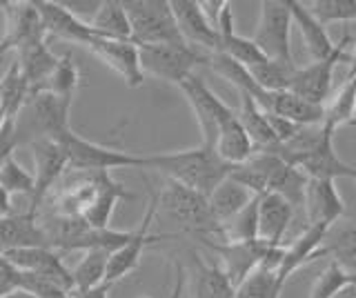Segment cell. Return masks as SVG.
<instances>
[{
	"label": "cell",
	"mask_w": 356,
	"mask_h": 298,
	"mask_svg": "<svg viewBox=\"0 0 356 298\" xmlns=\"http://www.w3.org/2000/svg\"><path fill=\"white\" fill-rule=\"evenodd\" d=\"M337 298H356V283H352L350 287H345V290Z\"/></svg>",
	"instance_id": "obj_50"
},
{
	"label": "cell",
	"mask_w": 356,
	"mask_h": 298,
	"mask_svg": "<svg viewBox=\"0 0 356 298\" xmlns=\"http://www.w3.org/2000/svg\"><path fill=\"white\" fill-rule=\"evenodd\" d=\"M350 40H352L350 36H345L341 42H337V51H334L327 60L312 63L307 67H296L292 83H289V92L312 105L325 107V103L330 101V92H332L334 69H337V65L345 58V49H348Z\"/></svg>",
	"instance_id": "obj_11"
},
{
	"label": "cell",
	"mask_w": 356,
	"mask_h": 298,
	"mask_svg": "<svg viewBox=\"0 0 356 298\" xmlns=\"http://www.w3.org/2000/svg\"><path fill=\"white\" fill-rule=\"evenodd\" d=\"M323 256H332V263H339L343 270L356 274V212H348L327 229L321 247V258Z\"/></svg>",
	"instance_id": "obj_24"
},
{
	"label": "cell",
	"mask_w": 356,
	"mask_h": 298,
	"mask_svg": "<svg viewBox=\"0 0 356 298\" xmlns=\"http://www.w3.org/2000/svg\"><path fill=\"white\" fill-rule=\"evenodd\" d=\"M309 12L321 25L327 23H352L356 20V0H314Z\"/></svg>",
	"instance_id": "obj_42"
},
{
	"label": "cell",
	"mask_w": 356,
	"mask_h": 298,
	"mask_svg": "<svg viewBox=\"0 0 356 298\" xmlns=\"http://www.w3.org/2000/svg\"><path fill=\"white\" fill-rule=\"evenodd\" d=\"M252 201H254V194L245 185H241L236 179H232V176H227V179L207 196L211 216L216 218V223L220 227L225 225L227 220H232L238 212H243Z\"/></svg>",
	"instance_id": "obj_29"
},
{
	"label": "cell",
	"mask_w": 356,
	"mask_h": 298,
	"mask_svg": "<svg viewBox=\"0 0 356 298\" xmlns=\"http://www.w3.org/2000/svg\"><path fill=\"white\" fill-rule=\"evenodd\" d=\"M33 5L38 9L47 36L83 47H87L96 38V31L92 29V25L83 20L76 12H72L67 5L54 3V0H33Z\"/></svg>",
	"instance_id": "obj_14"
},
{
	"label": "cell",
	"mask_w": 356,
	"mask_h": 298,
	"mask_svg": "<svg viewBox=\"0 0 356 298\" xmlns=\"http://www.w3.org/2000/svg\"><path fill=\"white\" fill-rule=\"evenodd\" d=\"M183 285H185V272H183V265H176V283H174L172 298H181Z\"/></svg>",
	"instance_id": "obj_48"
},
{
	"label": "cell",
	"mask_w": 356,
	"mask_h": 298,
	"mask_svg": "<svg viewBox=\"0 0 356 298\" xmlns=\"http://www.w3.org/2000/svg\"><path fill=\"white\" fill-rule=\"evenodd\" d=\"M214 149L222 160L232 165V167H238V165L248 163L256 154L248 131L243 129L241 120H238V112L232 120H227V123L220 127V134H218Z\"/></svg>",
	"instance_id": "obj_32"
},
{
	"label": "cell",
	"mask_w": 356,
	"mask_h": 298,
	"mask_svg": "<svg viewBox=\"0 0 356 298\" xmlns=\"http://www.w3.org/2000/svg\"><path fill=\"white\" fill-rule=\"evenodd\" d=\"M70 158V169L74 172H111L120 167H136L145 169V156L143 154H129L122 149L105 147L100 142L87 140L83 136L70 131L60 138Z\"/></svg>",
	"instance_id": "obj_6"
},
{
	"label": "cell",
	"mask_w": 356,
	"mask_h": 298,
	"mask_svg": "<svg viewBox=\"0 0 356 298\" xmlns=\"http://www.w3.org/2000/svg\"><path fill=\"white\" fill-rule=\"evenodd\" d=\"M352 74H356V45H354V53H352V58H350V72H348V76H352Z\"/></svg>",
	"instance_id": "obj_51"
},
{
	"label": "cell",
	"mask_w": 356,
	"mask_h": 298,
	"mask_svg": "<svg viewBox=\"0 0 356 298\" xmlns=\"http://www.w3.org/2000/svg\"><path fill=\"white\" fill-rule=\"evenodd\" d=\"M327 229L330 227H323V225H307L292 242H289V245L283 247V256H281V263H278V270H276V290L278 292H283L287 279L296 270H300L309 260L321 258V247H323V240H325Z\"/></svg>",
	"instance_id": "obj_19"
},
{
	"label": "cell",
	"mask_w": 356,
	"mask_h": 298,
	"mask_svg": "<svg viewBox=\"0 0 356 298\" xmlns=\"http://www.w3.org/2000/svg\"><path fill=\"white\" fill-rule=\"evenodd\" d=\"M205 245L216 254V260L220 267L225 270L229 281L236 287L245 276H248L254 267H259L261 260L267 256V251L272 247L265 245L261 240H250V242H218V240H207Z\"/></svg>",
	"instance_id": "obj_16"
},
{
	"label": "cell",
	"mask_w": 356,
	"mask_h": 298,
	"mask_svg": "<svg viewBox=\"0 0 356 298\" xmlns=\"http://www.w3.org/2000/svg\"><path fill=\"white\" fill-rule=\"evenodd\" d=\"M22 287V274L11 265V260L0 254V298Z\"/></svg>",
	"instance_id": "obj_44"
},
{
	"label": "cell",
	"mask_w": 356,
	"mask_h": 298,
	"mask_svg": "<svg viewBox=\"0 0 356 298\" xmlns=\"http://www.w3.org/2000/svg\"><path fill=\"white\" fill-rule=\"evenodd\" d=\"M131 201L136 198V194H131L127 187H122L120 183H116L111 179V172H107L100 181V187L94 196V201L89 203V207L85 209V214L81 218H85L89 225L96 229H109L111 225V216H114V209L120 201Z\"/></svg>",
	"instance_id": "obj_27"
},
{
	"label": "cell",
	"mask_w": 356,
	"mask_h": 298,
	"mask_svg": "<svg viewBox=\"0 0 356 298\" xmlns=\"http://www.w3.org/2000/svg\"><path fill=\"white\" fill-rule=\"evenodd\" d=\"M159 209L185 234H192L203 242L222 240V227L211 216L207 196L189 190V187L167 181L159 192Z\"/></svg>",
	"instance_id": "obj_2"
},
{
	"label": "cell",
	"mask_w": 356,
	"mask_h": 298,
	"mask_svg": "<svg viewBox=\"0 0 356 298\" xmlns=\"http://www.w3.org/2000/svg\"><path fill=\"white\" fill-rule=\"evenodd\" d=\"M0 185L5 187L9 196L22 194L29 198L33 196V187H36V183H33V174L22 167L14 156L0 165Z\"/></svg>",
	"instance_id": "obj_41"
},
{
	"label": "cell",
	"mask_w": 356,
	"mask_h": 298,
	"mask_svg": "<svg viewBox=\"0 0 356 298\" xmlns=\"http://www.w3.org/2000/svg\"><path fill=\"white\" fill-rule=\"evenodd\" d=\"M89 25L100 38L111 40H131V25L125 12V5L120 0H105L100 3L94 18L89 20Z\"/></svg>",
	"instance_id": "obj_33"
},
{
	"label": "cell",
	"mask_w": 356,
	"mask_h": 298,
	"mask_svg": "<svg viewBox=\"0 0 356 298\" xmlns=\"http://www.w3.org/2000/svg\"><path fill=\"white\" fill-rule=\"evenodd\" d=\"M238 98H241L238 120L243 129L248 131L254 151H274L278 147V140L270 127V120H267L263 107L256 103L250 94H238Z\"/></svg>",
	"instance_id": "obj_31"
},
{
	"label": "cell",
	"mask_w": 356,
	"mask_h": 298,
	"mask_svg": "<svg viewBox=\"0 0 356 298\" xmlns=\"http://www.w3.org/2000/svg\"><path fill=\"white\" fill-rule=\"evenodd\" d=\"M78 85H81V72H78L72 53H63L58 65H56V69L51 72V76L38 87L36 92H47V94H56L63 98H74L78 92Z\"/></svg>",
	"instance_id": "obj_37"
},
{
	"label": "cell",
	"mask_w": 356,
	"mask_h": 298,
	"mask_svg": "<svg viewBox=\"0 0 356 298\" xmlns=\"http://www.w3.org/2000/svg\"><path fill=\"white\" fill-rule=\"evenodd\" d=\"M296 209L278 194H263L259 198V240L270 247H283Z\"/></svg>",
	"instance_id": "obj_21"
},
{
	"label": "cell",
	"mask_w": 356,
	"mask_h": 298,
	"mask_svg": "<svg viewBox=\"0 0 356 298\" xmlns=\"http://www.w3.org/2000/svg\"><path fill=\"white\" fill-rule=\"evenodd\" d=\"M29 145L33 154V163H36V172H33V183H36V187H33V196H31L27 212L38 216L49 192L60 183L65 172L70 169V158H67V149L60 140L36 138V140H31Z\"/></svg>",
	"instance_id": "obj_9"
},
{
	"label": "cell",
	"mask_w": 356,
	"mask_h": 298,
	"mask_svg": "<svg viewBox=\"0 0 356 298\" xmlns=\"http://www.w3.org/2000/svg\"><path fill=\"white\" fill-rule=\"evenodd\" d=\"M72 105L74 98H63L47 92H33L29 94L16 123H22V131L31 136L29 142L36 138L60 140L70 131H74L70 125Z\"/></svg>",
	"instance_id": "obj_4"
},
{
	"label": "cell",
	"mask_w": 356,
	"mask_h": 298,
	"mask_svg": "<svg viewBox=\"0 0 356 298\" xmlns=\"http://www.w3.org/2000/svg\"><path fill=\"white\" fill-rule=\"evenodd\" d=\"M109 254L111 251H107V249H89V251H85V256L81 258V263L76 265V270H72L74 292L92 290V287H98V285L105 283Z\"/></svg>",
	"instance_id": "obj_36"
},
{
	"label": "cell",
	"mask_w": 356,
	"mask_h": 298,
	"mask_svg": "<svg viewBox=\"0 0 356 298\" xmlns=\"http://www.w3.org/2000/svg\"><path fill=\"white\" fill-rule=\"evenodd\" d=\"M16 63L20 65V72L25 76V81L29 85V94L36 92L38 87L49 78L51 72L56 69L60 56L49 49L47 40H38V42H29L25 47L16 49Z\"/></svg>",
	"instance_id": "obj_28"
},
{
	"label": "cell",
	"mask_w": 356,
	"mask_h": 298,
	"mask_svg": "<svg viewBox=\"0 0 356 298\" xmlns=\"http://www.w3.org/2000/svg\"><path fill=\"white\" fill-rule=\"evenodd\" d=\"M111 285L103 283L98 287H92V290H83V292H72V298H109Z\"/></svg>",
	"instance_id": "obj_46"
},
{
	"label": "cell",
	"mask_w": 356,
	"mask_h": 298,
	"mask_svg": "<svg viewBox=\"0 0 356 298\" xmlns=\"http://www.w3.org/2000/svg\"><path fill=\"white\" fill-rule=\"evenodd\" d=\"M325 127L337 134L345 125L356 127V74L345 76L341 90L325 103Z\"/></svg>",
	"instance_id": "obj_34"
},
{
	"label": "cell",
	"mask_w": 356,
	"mask_h": 298,
	"mask_svg": "<svg viewBox=\"0 0 356 298\" xmlns=\"http://www.w3.org/2000/svg\"><path fill=\"white\" fill-rule=\"evenodd\" d=\"M156 214H159V192H149V203H147V209H145V216L140 220V227L134 229L131 238L125 242V245L109 254L107 274H105V283L107 285L114 287L118 281L125 279V276H129L131 272H136L138 265H140L145 247H147L149 242H154V240L167 238V236L152 234V231H149Z\"/></svg>",
	"instance_id": "obj_10"
},
{
	"label": "cell",
	"mask_w": 356,
	"mask_h": 298,
	"mask_svg": "<svg viewBox=\"0 0 356 298\" xmlns=\"http://www.w3.org/2000/svg\"><path fill=\"white\" fill-rule=\"evenodd\" d=\"M294 72H296V63H283V60H272V58H267L259 67L250 69V74L254 76V81L259 83L263 92L289 90Z\"/></svg>",
	"instance_id": "obj_39"
},
{
	"label": "cell",
	"mask_w": 356,
	"mask_h": 298,
	"mask_svg": "<svg viewBox=\"0 0 356 298\" xmlns=\"http://www.w3.org/2000/svg\"><path fill=\"white\" fill-rule=\"evenodd\" d=\"M305 218L307 225L332 227L348 214L343 196L337 190V181H312L305 190Z\"/></svg>",
	"instance_id": "obj_20"
},
{
	"label": "cell",
	"mask_w": 356,
	"mask_h": 298,
	"mask_svg": "<svg viewBox=\"0 0 356 298\" xmlns=\"http://www.w3.org/2000/svg\"><path fill=\"white\" fill-rule=\"evenodd\" d=\"M178 90H181L187 98L189 107H192V112L196 116V123H198V129H200V145H207L214 149L216 147V140H218V134H220V127L232 120L236 116V112L225 105L220 101V98L209 90L205 85V81L200 78V76L192 74L189 78H185L181 85H178Z\"/></svg>",
	"instance_id": "obj_7"
},
{
	"label": "cell",
	"mask_w": 356,
	"mask_h": 298,
	"mask_svg": "<svg viewBox=\"0 0 356 298\" xmlns=\"http://www.w3.org/2000/svg\"><path fill=\"white\" fill-rule=\"evenodd\" d=\"M292 12H289L287 0H263L261 18L252 40L259 49L272 60L294 63L289 34H292Z\"/></svg>",
	"instance_id": "obj_8"
},
{
	"label": "cell",
	"mask_w": 356,
	"mask_h": 298,
	"mask_svg": "<svg viewBox=\"0 0 356 298\" xmlns=\"http://www.w3.org/2000/svg\"><path fill=\"white\" fill-rule=\"evenodd\" d=\"M25 247H49L38 216L25 212L0 218V254Z\"/></svg>",
	"instance_id": "obj_22"
},
{
	"label": "cell",
	"mask_w": 356,
	"mask_h": 298,
	"mask_svg": "<svg viewBox=\"0 0 356 298\" xmlns=\"http://www.w3.org/2000/svg\"><path fill=\"white\" fill-rule=\"evenodd\" d=\"M283 247H272L267 251L259 267H254L236 285L234 298H281V292L276 290V270L283 256Z\"/></svg>",
	"instance_id": "obj_26"
},
{
	"label": "cell",
	"mask_w": 356,
	"mask_h": 298,
	"mask_svg": "<svg viewBox=\"0 0 356 298\" xmlns=\"http://www.w3.org/2000/svg\"><path fill=\"white\" fill-rule=\"evenodd\" d=\"M5 256L20 274L36 276V279L49 281L67 292H74L72 272L65 267L60 251H56L51 247H25V249L7 251Z\"/></svg>",
	"instance_id": "obj_12"
},
{
	"label": "cell",
	"mask_w": 356,
	"mask_h": 298,
	"mask_svg": "<svg viewBox=\"0 0 356 298\" xmlns=\"http://www.w3.org/2000/svg\"><path fill=\"white\" fill-rule=\"evenodd\" d=\"M138 53L145 76L174 85L189 78L198 65H207V53H200L192 45H143Z\"/></svg>",
	"instance_id": "obj_5"
},
{
	"label": "cell",
	"mask_w": 356,
	"mask_h": 298,
	"mask_svg": "<svg viewBox=\"0 0 356 298\" xmlns=\"http://www.w3.org/2000/svg\"><path fill=\"white\" fill-rule=\"evenodd\" d=\"M3 298H36L33 296L27 287H18V290H14V292H9V294H5Z\"/></svg>",
	"instance_id": "obj_49"
},
{
	"label": "cell",
	"mask_w": 356,
	"mask_h": 298,
	"mask_svg": "<svg viewBox=\"0 0 356 298\" xmlns=\"http://www.w3.org/2000/svg\"><path fill=\"white\" fill-rule=\"evenodd\" d=\"M352 181L356 183V167H354V174H352Z\"/></svg>",
	"instance_id": "obj_54"
},
{
	"label": "cell",
	"mask_w": 356,
	"mask_h": 298,
	"mask_svg": "<svg viewBox=\"0 0 356 298\" xmlns=\"http://www.w3.org/2000/svg\"><path fill=\"white\" fill-rule=\"evenodd\" d=\"M354 283V274L343 270L339 263H330L325 270L321 272L316 283L312 285L309 298H337L345 287Z\"/></svg>",
	"instance_id": "obj_40"
},
{
	"label": "cell",
	"mask_w": 356,
	"mask_h": 298,
	"mask_svg": "<svg viewBox=\"0 0 356 298\" xmlns=\"http://www.w3.org/2000/svg\"><path fill=\"white\" fill-rule=\"evenodd\" d=\"M0 98H3V103H5L7 118L18 120L22 107H25L29 98V85L16 60H11L9 69L5 72L3 78H0Z\"/></svg>",
	"instance_id": "obj_35"
},
{
	"label": "cell",
	"mask_w": 356,
	"mask_h": 298,
	"mask_svg": "<svg viewBox=\"0 0 356 298\" xmlns=\"http://www.w3.org/2000/svg\"><path fill=\"white\" fill-rule=\"evenodd\" d=\"M5 5H7V0H0V12L5 9Z\"/></svg>",
	"instance_id": "obj_53"
},
{
	"label": "cell",
	"mask_w": 356,
	"mask_h": 298,
	"mask_svg": "<svg viewBox=\"0 0 356 298\" xmlns=\"http://www.w3.org/2000/svg\"><path fill=\"white\" fill-rule=\"evenodd\" d=\"M192 265L196 298H234L236 287H234V283L229 281V276L220 267L218 260L205 263L196 251H192Z\"/></svg>",
	"instance_id": "obj_30"
},
{
	"label": "cell",
	"mask_w": 356,
	"mask_h": 298,
	"mask_svg": "<svg viewBox=\"0 0 356 298\" xmlns=\"http://www.w3.org/2000/svg\"><path fill=\"white\" fill-rule=\"evenodd\" d=\"M143 298H149V296H143Z\"/></svg>",
	"instance_id": "obj_55"
},
{
	"label": "cell",
	"mask_w": 356,
	"mask_h": 298,
	"mask_svg": "<svg viewBox=\"0 0 356 298\" xmlns=\"http://www.w3.org/2000/svg\"><path fill=\"white\" fill-rule=\"evenodd\" d=\"M3 14H5L3 42L11 51L29 45V42L47 40V34H44L42 20H40L36 5H33V0L31 3L29 0H18V3L7 0Z\"/></svg>",
	"instance_id": "obj_15"
},
{
	"label": "cell",
	"mask_w": 356,
	"mask_h": 298,
	"mask_svg": "<svg viewBox=\"0 0 356 298\" xmlns=\"http://www.w3.org/2000/svg\"><path fill=\"white\" fill-rule=\"evenodd\" d=\"M11 216V196L7 194V190L0 185V218Z\"/></svg>",
	"instance_id": "obj_47"
},
{
	"label": "cell",
	"mask_w": 356,
	"mask_h": 298,
	"mask_svg": "<svg viewBox=\"0 0 356 298\" xmlns=\"http://www.w3.org/2000/svg\"><path fill=\"white\" fill-rule=\"evenodd\" d=\"M131 42L143 45H187L178 31L170 0H127Z\"/></svg>",
	"instance_id": "obj_3"
},
{
	"label": "cell",
	"mask_w": 356,
	"mask_h": 298,
	"mask_svg": "<svg viewBox=\"0 0 356 298\" xmlns=\"http://www.w3.org/2000/svg\"><path fill=\"white\" fill-rule=\"evenodd\" d=\"M22 287H27V290L36 298H72V292H67V290H63V287L54 285L49 281L36 279V276L22 274Z\"/></svg>",
	"instance_id": "obj_43"
},
{
	"label": "cell",
	"mask_w": 356,
	"mask_h": 298,
	"mask_svg": "<svg viewBox=\"0 0 356 298\" xmlns=\"http://www.w3.org/2000/svg\"><path fill=\"white\" fill-rule=\"evenodd\" d=\"M287 5H289V12H292V20L300 29V36H303V42L312 60L314 63L327 60L332 53L337 51V42H332L325 25H321L314 18V14L309 12V7L298 3V0H287Z\"/></svg>",
	"instance_id": "obj_25"
},
{
	"label": "cell",
	"mask_w": 356,
	"mask_h": 298,
	"mask_svg": "<svg viewBox=\"0 0 356 298\" xmlns=\"http://www.w3.org/2000/svg\"><path fill=\"white\" fill-rule=\"evenodd\" d=\"M18 127H16V120H7L0 129V165H3L7 158L14 156V149L18 145Z\"/></svg>",
	"instance_id": "obj_45"
},
{
	"label": "cell",
	"mask_w": 356,
	"mask_h": 298,
	"mask_svg": "<svg viewBox=\"0 0 356 298\" xmlns=\"http://www.w3.org/2000/svg\"><path fill=\"white\" fill-rule=\"evenodd\" d=\"M87 49L92 51L98 60H103L111 72H116L129 90H136V87H140L145 83V74L140 67V53H138L136 42L96 36L87 45Z\"/></svg>",
	"instance_id": "obj_13"
},
{
	"label": "cell",
	"mask_w": 356,
	"mask_h": 298,
	"mask_svg": "<svg viewBox=\"0 0 356 298\" xmlns=\"http://www.w3.org/2000/svg\"><path fill=\"white\" fill-rule=\"evenodd\" d=\"M289 165H294L303 172L307 179L312 181H337V179H352L354 167L348 165L343 158H339L337 149H334V131H327L318 145L289 160Z\"/></svg>",
	"instance_id": "obj_17"
},
{
	"label": "cell",
	"mask_w": 356,
	"mask_h": 298,
	"mask_svg": "<svg viewBox=\"0 0 356 298\" xmlns=\"http://www.w3.org/2000/svg\"><path fill=\"white\" fill-rule=\"evenodd\" d=\"M172 12L176 18L178 31L187 45L203 47L207 53L218 51V31L209 23L203 7L196 0H170Z\"/></svg>",
	"instance_id": "obj_18"
},
{
	"label": "cell",
	"mask_w": 356,
	"mask_h": 298,
	"mask_svg": "<svg viewBox=\"0 0 356 298\" xmlns=\"http://www.w3.org/2000/svg\"><path fill=\"white\" fill-rule=\"evenodd\" d=\"M145 169H156L167 181H174L198 194L209 196L232 174L234 167L218 156L216 149L198 145L181 151L147 154Z\"/></svg>",
	"instance_id": "obj_1"
},
{
	"label": "cell",
	"mask_w": 356,
	"mask_h": 298,
	"mask_svg": "<svg viewBox=\"0 0 356 298\" xmlns=\"http://www.w3.org/2000/svg\"><path fill=\"white\" fill-rule=\"evenodd\" d=\"M9 51H11V49H9V47L5 45V42H3V40H0V63H3V60H5V56H7V53H9Z\"/></svg>",
	"instance_id": "obj_52"
},
{
	"label": "cell",
	"mask_w": 356,
	"mask_h": 298,
	"mask_svg": "<svg viewBox=\"0 0 356 298\" xmlns=\"http://www.w3.org/2000/svg\"><path fill=\"white\" fill-rule=\"evenodd\" d=\"M263 112L272 116H281L285 120H292L296 125H321L325 120V107L312 105L303 98H298L289 90L285 92H265L261 101Z\"/></svg>",
	"instance_id": "obj_23"
},
{
	"label": "cell",
	"mask_w": 356,
	"mask_h": 298,
	"mask_svg": "<svg viewBox=\"0 0 356 298\" xmlns=\"http://www.w3.org/2000/svg\"><path fill=\"white\" fill-rule=\"evenodd\" d=\"M259 198L254 201L222 225V240L220 242H250L259 240Z\"/></svg>",
	"instance_id": "obj_38"
}]
</instances>
